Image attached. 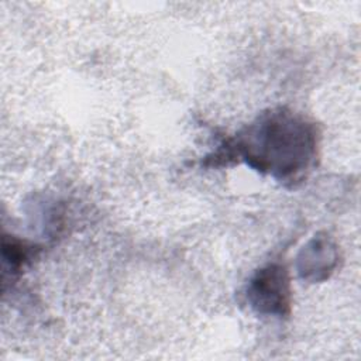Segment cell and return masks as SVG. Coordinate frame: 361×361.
Wrapping results in <instances>:
<instances>
[{
	"instance_id": "6da1fadb",
	"label": "cell",
	"mask_w": 361,
	"mask_h": 361,
	"mask_svg": "<svg viewBox=\"0 0 361 361\" xmlns=\"http://www.w3.org/2000/svg\"><path fill=\"white\" fill-rule=\"evenodd\" d=\"M322 133L303 113L279 106L259 113L234 135L226 137L204 166L244 162L286 188L300 185L316 166Z\"/></svg>"
},
{
	"instance_id": "277c9868",
	"label": "cell",
	"mask_w": 361,
	"mask_h": 361,
	"mask_svg": "<svg viewBox=\"0 0 361 361\" xmlns=\"http://www.w3.org/2000/svg\"><path fill=\"white\" fill-rule=\"evenodd\" d=\"M38 247L30 244L24 240L16 237L4 235L3 240V261H4V275L8 272L11 278L18 275L20 271L31 262V259L37 255Z\"/></svg>"
},
{
	"instance_id": "3957f363",
	"label": "cell",
	"mask_w": 361,
	"mask_h": 361,
	"mask_svg": "<svg viewBox=\"0 0 361 361\" xmlns=\"http://www.w3.org/2000/svg\"><path fill=\"white\" fill-rule=\"evenodd\" d=\"M338 264V247L327 234L314 235L298 257V272L302 279L322 282L327 279Z\"/></svg>"
},
{
	"instance_id": "7a4b0ae2",
	"label": "cell",
	"mask_w": 361,
	"mask_h": 361,
	"mask_svg": "<svg viewBox=\"0 0 361 361\" xmlns=\"http://www.w3.org/2000/svg\"><path fill=\"white\" fill-rule=\"evenodd\" d=\"M244 296L259 316L288 317L292 309V286L286 265L272 261L257 269L245 286Z\"/></svg>"
}]
</instances>
